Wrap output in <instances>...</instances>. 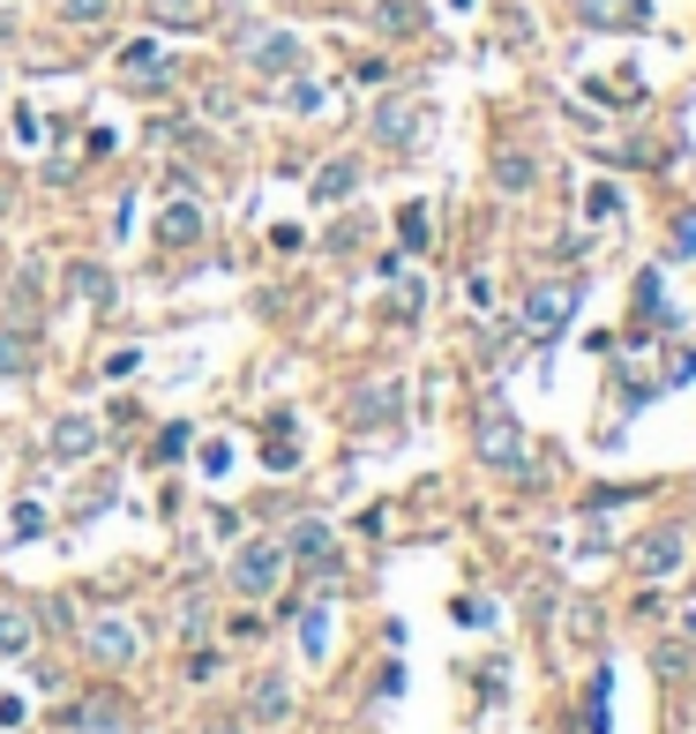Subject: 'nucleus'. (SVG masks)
<instances>
[{"instance_id": "obj_26", "label": "nucleus", "mask_w": 696, "mask_h": 734, "mask_svg": "<svg viewBox=\"0 0 696 734\" xmlns=\"http://www.w3.org/2000/svg\"><path fill=\"white\" fill-rule=\"evenodd\" d=\"M382 23H390V31H419V8H397V0H390V8H382Z\"/></svg>"}, {"instance_id": "obj_1", "label": "nucleus", "mask_w": 696, "mask_h": 734, "mask_svg": "<svg viewBox=\"0 0 696 734\" xmlns=\"http://www.w3.org/2000/svg\"><path fill=\"white\" fill-rule=\"evenodd\" d=\"M278 577H285V547L278 540H247L240 555H233V585H240L247 600H270Z\"/></svg>"}, {"instance_id": "obj_14", "label": "nucleus", "mask_w": 696, "mask_h": 734, "mask_svg": "<svg viewBox=\"0 0 696 734\" xmlns=\"http://www.w3.org/2000/svg\"><path fill=\"white\" fill-rule=\"evenodd\" d=\"M247 704H255V720H285V712H292V690H285V682H278V675H262Z\"/></svg>"}, {"instance_id": "obj_17", "label": "nucleus", "mask_w": 696, "mask_h": 734, "mask_svg": "<svg viewBox=\"0 0 696 734\" xmlns=\"http://www.w3.org/2000/svg\"><path fill=\"white\" fill-rule=\"evenodd\" d=\"M300 652H307V659H323V652H329V614H323V607H307V614H300Z\"/></svg>"}, {"instance_id": "obj_21", "label": "nucleus", "mask_w": 696, "mask_h": 734, "mask_svg": "<svg viewBox=\"0 0 696 734\" xmlns=\"http://www.w3.org/2000/svg\"><path fill=\"white\" fill-rule=\"evenodd\" d=\"M8 532H15V540H38V532H45V510H38V502H15Z\"/></svg>"}, {"instance_id": "obj_24", "label": "nucleus", "mask_w": 696, "mask_h": 734, "mask_svg": "<svg viewBox=\"0 0 696 734\" xmlns=\"http://www.w3.org/2000/svg\"><path fill=\"white\" fill-rule=\"evenodd\" d=\"M113 15V0H68V23H105Z\"/></svg>"}, {"instance_id": "obj_22", "label": "nucleus", "mask_w": 696, "mask_h": 734, "mask_svg": "<svg viewBox=\"0 0 696 734\" xmlns=\"http://www.w3.org/2000/svg\"><path fill=\"white\" fill-rule=\"evenodd\" d=\"M397 233H405V248H427V211H419V203H405V217H397Z\"/></svg>"}, {"instance_id": "obj_3", "label": "nucleus", "mask_w": 696, "mask_h": 734, "mask_svg": "<svg viewBox=\"0 0 696 734\" xmlns=\"http://www.w3.org/2000/svg\"><path fill=\"white\" fill-rule=\"evenodd\" d=\"M570 315H576V285H532V301H525V330L532 338H554Z\"/></svg>"}, {"instance_id": "obj_13", "label": "nucleus", "mask_w": 696, "mask_h": 734, "mask_svg": "<svg viewBox=\"0 0 696 734\" xmlns=\"http://www.w3.org/2000/svg\"><path fill=\"white\" fill-rule=\"evenodd\" d=\"M68 285H76V301H90V307L113 301V278H105L98 262H76V270H68Z\"/></svg>"}, {"instance_id": "obj_18", "label": "nucleus", "mask_w": 696, "mask_h": 734, "mask_svg": "<svg viewBox=\"0 0 696 734\" xmlns=\"http://www.w3.org/2000/svg\"><path fill=\"white\" fill-rule=\"evenodd\" d=\"M285 105H292V113H323L329 90H323V83H307V76H292V83H285Z\"/></svg>"}, {"instance_id": "obj_10", "label": "nucleus", "mask_w": 696, "mask_h": 734, "mask_svg": "<svg viewBox=\"0 0 696 734\" xmlns=\"http://www.w3.org/2000/svg\"><path fill=\"white\" fill-rule=\"evenodd\" d=\"M121 68L135 76V83H165V45H158V38H135V45L121 53Z\"/></svg>"}, {"instance_id": "obj_27", "label": "nucleus", "mask_w": 696, "mask_h": 734, "mask_svg": "<svg viewBox=\"0 0 696 734\" xmlns=\"http://www.w3.org/2000/svg\"><path fill=\"white\" fill-rule=\"evenodd\" d=\"M23 368V352H15V330H0V375H15Z\"/></svg>"}, {"instance_id": "obj_25", "label": "nucleus", "mask_w": 696, "mask_h": 734, "mask_svg": "<svg viewBox=\"0 0 696 734\" xmlns=\"http://www.w3.org/2000/svg\"><path fill=\"white\" fill-rule=\"evenodd\" d=\"M8 128H15V143H38V135H45V121L31 113V105H15V121H8Z\"/></svg>"}, {"instance_id": "obj_12", "label": "nucleus", "mask_w": 696, "mask_h": 734, "mask_svg": "<svg viewBox=\"0 0 696 734\" xmlns=\"http://www.w3.org/2000/svg\"><path fill=\"white\" fill-rule=\"evenodd\" d=\"M637 562H644V577H666V569L682 562V540H674V532H652V540L637 547Z\"/></svg>"}, {"instance_id": "obj_28", "label": "nucleus", "mask_w": 696, "mask_h": 734, "mask_svg": "<svg viewBox=\"0 0 696 734\" xmlns=\"http://www.w3.org/2000/svg\"><path fill=\"white\" fill-rule=\"evenodd\" d=\"M203 734H247V727H240V720H210Z\"/></svg>"}, {"instance_id": "obj_20", "label": "nucleus", "mask_w": 696, "mask_h": 734, "mask_svg": "<svg viewBox=\"0 0 696 734\" xmlns=\"http://www.w3.org/2000/svg\"><path fill=\"white\" fill-rule=\"evenodd\" d=\"M494 180H502L509 195H525V188H532V158H517V150H509V158L494 166Z\"/></svg>"}, {"instance_id": "obj_4", "label": "nucleus", "mask_w": 696, "mask_h": 734, "mask_svg": "<svg viewBox=\"0 0 696 734\" xmlns=\"http://www.w3.org/2000/svg\"><path fill=\"white\" fill-rule=\"evenodd\" d=\"M480 458L502 465V473H525V434H517L509 413H487V420H480Z\"/></svg>"}, {"instance_id": "obj_15", "label": "nucleus", "mask_w": 696, "mask_h": 734, "mask_svg": "<svg viewBox=\"0 0 696 734\" xmlns=\"http://www.w3.org/2000/svg\"><path fill=\"white\" fill-rule=\"evenodd\" d=\"M195 233H203V211H195V203H180V211H165V225H158V240H172V248H188Z\"/></svg>"}, {"instance_id": "obj_2", "label": "nucleus", "mask_w": 696, "mask_h": 734, "mask_svg": "<svg viewBox=\"0 0 696 734\" xmlns=\"http://www.w3.org/2000/svg\"><path fill=\"white\" fill-rule=\"evenodd\" d=\"M82 652H90L98 667H135L143 637H135V622H90V630H82Z\"/></svg>"}, {"instance_id": "obj_7", "label": "nucleus", "mask_w": 696, "mask_h": 734, "mask_svg": "<svg viewBox=\"0 0 696 734\" xmlns=\"http://www.w3.org/2000/svg\"><path fill=\"white\" fill-rule=\"evenodd\" d=\"M90 450H98V420L60 413V420H53V458H60V465H76V458H90Z\"/></svg>"}, {"instance_id": "obj_19", "label": "nucleus", "mask_w": 696, "mask_h": 734, "mask_svg": "<svg viewBox=\"0 0 696 734\" xmlns=\"http://www.w3.org/2000/svg\"><path fill=\"white\" fill-rule=\"evenodd\" d=\"M292 555L329 562V524H300V532H292Z\"/></svg>"}, {"instance_id": "obj_23", "label": "nucleus", "mask_w": 696, "mask_h": 734, "mask_svg": "<svg viewBox=\"0 0 696 734\" xmlns=\"http://www.w3.org/2000/svg\"><path fill=\"white\" fill-rule=\"evenodd\" d=\"M158 23H203V0H158Z\"/></svg>"}, {"instance_id": "obj_6", "label": "nucleus", "mask_w": 696, "mask_h": 734, "mask_svg": "<svg viewBox=\"0 0 696 734\" xmlns=\"http://www.w3.org/2000/svg\"><path fill=\"white\" fill-rule=\"evenodd\" d=\"M247 53H255V68H262V76H300V60H307V45L292 38V31H262Z\"/></svg>"}, {"instance_id": "obj_5", "label": "nucleus", "mask_w": 696, "mask_h": 734, "mask_svg": "<svg viewBox=\"0 0 696 734\" xmlns=\"http://www.w3.org/2000/svg\"><path fill=\"white\" fill-rule=\"evenodd\" d=\"M576 15L599 23V31H644L652 23V0H576Z\"/></svg>"}, {"instance_id": "obj_8", "label": "nucleus", "mask_w": 696, "mask_h": 734, "mask_svg": "<svg viewBox=\"0 0 696 734\" xmlns=\"http://www.w3.org/2000/svg\"><path fill=\"white\" fill-rule=\"evenodd\" d=\"M31 645H38V614H23V607L8 600L0 607V659H23Z\"/></svg>"}, {"instance_id": "obj_16", "label": "nucleus", "mask_w": 696, "mask_h": 734, "mask_svg": "<svg viewBox=\"0 0 696 734\" xmlns=\"http://www.w3.org/2000/svg\"><path fill=\"white\" fill-rule=\"evenodd\" d=\"M374 135H382V143H412V135H419V113H405V105H382V113H374Z\"/></svg>"}, {"instance_id": "obj_9", "label": "nucleus", "mask_w": 696, "mask_h": 734, "mask_svg": "<svg viewBox=\"0 0 696 734\" xmlns=\"http://www.w3.org/2000/svg\"><path fill=\"white\" fill-rule=\"evenodd\" d=\"M382 420H397V383L360 389V397H352V428H382Z\"/></svg>"}, {"instance_id": "obj_11", "label": "nucleus", "mask_w": 696, "mask_h": 734, "mask_svg": "<svg viewBox=\"0 0 696 734\" xmlns=\"http://www.w3.org/2000/svg\"><path fill=\"white\" fill-rule=\"evenodd\" d=\"M352 188H360V166L352 158H329L323 173H315V203H345Z\"/></svg>"}]
</instances>
